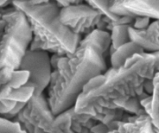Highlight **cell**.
<instances>
[{
  "instance_id": "12",
  "label": "cell",
  "mask_w": 159,
  "mask_h": 133,
  "mask_svg": "<svg viewBox=\"0 0 159 133\" xmlns=\"http://www.w3.org/2000/svg\"><path fill=\"white\" fill-rule=\"evenodd\" d=\"M152 95V108L150 118L156 131L159 133V82L155 83Z\"/></svg>"
},
{
  "instance_id": "24",
  "label": "cell",
  "mask_w": 159,
  "mask_h": 133,
  "mask_svg": "<svg viewBox=\"0 0 159 133\" xmlns=\"http://www.w3.org/2000/svg\"><path fill=\"white\" fill-rule=\"evenodd\" d=\"M66 2L68 3V5H77V4H80L83 3L84 0H66Z\"/></svg>"
},
{
  "instance_id": "21",
  "label": "cell",
  "mask_w": 159,
  "mask_h": 133,
  "mask_svg": "<svg viewBox=\"0 0 159 133\" xmlns=\"http://www.w3.org/2000/svg\"><path fill=\"white\" fill-rule=\"evenodd\" d=\"M3 13H4V12H0V35H1V33L3 32L4 28H5V26H6V21H5L4 19H3Z\"/></svg>"
},
{
  "instance_id": "5",
  "label": "cell",
  "mask_w": 159,
  "mask_h": 133,
  "mask_svg": "<svg viewBox=\"0 0 159 133\" xmlns=\"http://www.w3.org/2000/svg\"><path fill=\"white\" fill-rule=\"evenodd\" d=\"M102 15L88 3L61 7L60 20L74 34L84 37L97 29Z\"/></svg>"
},
{
  "instance_id": "18",
  "label": "cell",
  "mask_w": 159,
  "mask_h": 133,
  "mask_svg": "<svg viewBox=\"0 0 159 133\" xmlns=\"http://www.w3.org/2000/svg\"><path fill=\"white\" fill-rule=\"evenodd\" d=\"M111 130L109 129L108 126L102 121L100 123L95 124L91 128V133H108Z\"/></svg>"
},
{
  "instance_id": "23",
  "label": "cell",
  "mask_w": 159,
  "mask_h": 133,
  "mask_svg": "<svg viewBox=\"0 0 159 133\" xmlns=\"http://www.w3.org/2000/svg\"><path fill=\"white\" fill-rule=\"evenodd\" d=\"M55 3H57L58 6L60 7H66V6H68V3L66 2V0H53Z\"/></svg>"
},
{
  "instance_id": "19",
  "label": "cell",
  "mask_w": 159,
  "mask_h": 133,
  "mask_svg": "<svg viewBox=\"0 0 159 133\" xmlns=\"http://www.w3.org/2000/svg\"><path fill=\"white\" fill-rule=\"evenodd\" d=\"M154 84L153 79H146L144 83H143V89H144V92L148 94V95H151L153 93L154 91Z\"/></svg>"
},
{
  "instance_id": "14",
  "label": "cell",
  "mask_w": 159,
  "mask_h": 133,
  "mask_svg": "<svg viewBox=\"0 0 159 133\" xmlns=\"http://www.w3.org/2000/svg\"><path fill=\"white\" fill-rule=\"evenodd\" d=\"M29 77H30L29 71L19 69L13 71L11 79L7 84L11 86L12 89H18L20 87L26 85L29 83Z\"/></svg>"
},
{
  "instance_id": "22",
  "label": "cell",
  "mask_w": 159,
  "mask_h": 133,
  "mask_svg": "<svg viewBox=\"0 0 159 133\" xmlns=\"http://www.w3.org/2000/svg\"><path fill=\"white\" fill-rule=\"evenodd\" d=\"M13 0H0V8H4L10 4H12Z\"/></svg>"
},
{
  "instance_id": "11",
  "label": "cell",
  "mask_w": 159,
  "mask_h": 133,
  "mask_svg": "<svg viewBox=\"0 0 159 133\" xmlns=\"http://www.w3.org/2000/svg\"><path fill=\"white\" fill-rule=\"evenodd\" d=\"M129 28L130 25H125V24L113 25V27L110 31L111 43V46L113 49H116L120 45L131 41L130 36H129Z\"/></svg>"
},
{
  "instance_id": "20",
  "label": "cell",
  "mask_w": 159,
  "mask_h": 133,
  "mask_svg": "<svg viewBox=\"0 0 159 133\" xmlns=\"http://www.w3.org/2000/svg\"><path fill=\"white\" fill-rule=\"evenodd\" d=\"M155 59H156V72L159 73V51L153 52Z\"/></svg>"
},
{
  "instance_id": "17",
  "label": "cell",
  "mask_w": 159,
  "mask_h": 133,
  "mask_svg": "<svg viewBox=\"0 0 159 133\" xmlns=\"http://www.w3.org/2000/svg\"><path fill=\"white\" fill-rule=\"evenodd\" d=\"M151 19L146 16H135L134 21L132 24V27L134 29H138V30H143L146 29L151 23Z\"/></svg>"
},
{
  "instance_id": "2",
  "label": "cell",
  "mask_w": 159,
  "mask_h": 133,
  "mask_svg": "<svg viewBox=\"0 0 159 133\" xmlns=\"http://www.w3.org/2000/svg\"><path fill=\"white\" fill-rule=\"evenodd\" d=\"M12 6L27 17L33 32L30 50H41L60 55L76 50L81 36L74 34L60 20L61 7L54 1L34 5L29 1H12Z\"/></svg>"
},
{
  "instance_id": "16",
  "label": "cell",
  "mask_w": 159,
  "mask_h": 133,
  "mask_svg": "<svg viewBox=\"0 0 159 133\" xmlns=\"http://www.w3.org/2000/svg\"><path fill=\"white\" fill-rule=\"evenodd\" d=\"M105 75L104 74H101V75H98L95 77H93L92 79H90L89 81L86 83L83 89H82V93H88L97 89V87H99L102 84L103 82L105 81Z\"/></svg>"
},
{
  "instance_id": "4",
  "label": "cell",
  "mask_w": 159,
  "mask_h": 133,
  "mask_svg": "<svg viewBox=\"0 0 159 133\" xmlns=\"http://www.w3.org/2000/svg\"><path fill=\"white\" fill-rule=\"evenodd\" d=\"M15 118L28 133H63L54 126L56 116L43 94L34 95Z\"/></svg>"
},
{
  "instance_id": "27",
  "label": "cell",
  "mask_w": 159,
  "mask_h": 133,
  "mask_svg": "<svg viewBox=\"0 0 159 133\" xmlns=\"http://www.w3.org/2000/svg\"><path fill=\"white\" fill-rule=\"evenodd\" d=\"M13 1H20V2H26V1H31V0H13Z\"/></svg>"
},
{
  "instance_id": "13",
  "label": "cell",
  "mask_w": 159,
  "mask_h": 133,
  "mask_svg": "<svg viewBox=\"0 0 159 133\" xmlns=\"http://www.w3.org/2000/svg\"><path fill=\"white\" fill-rule=\"evenodd\" d=\"M84 1L89 5H90L92 7L98 10L102 15L110 18L111 21H116L119 19V15L113 14L110 10L111 0H84Z\"/></svg>"
},
{
  "instance_id": "10",
  "label": "cell",
  "mask_w": 159,
  "mask_h": 133,
  "mask_svg": "<svg viewBox=\"0 0 159 133\" xmlns=\"http://www.w3.org/2000/svg\"><path fill=\"white\" fill-rule=\"evenodd\" d=\"M35 87L28 83L18 89H12L7 83L0 88V100H11L14 102L27 103L34 96Z\"/></svg>"
},
{
  "instance_id": "6",
  "label": "cell",
  "mask_w": 159,
  "mask_h": 133,
  "mask_svg": "<svg viewBox=\"0 0 159 133\" xmlns=\"http://www.w3.org/2000/svg\"><path fill=\"white\" fill-rule=\"evenodd\" d=\"M20 69L29 71V83L35 87L34 95H41L49 87L53 69L51 64L49 52L41 50H30L26 52L20 63Z\"/></svg>"
},
{
  "instance_id": "7",
  "label": "cell",
  "mask_w": 159,
  "mask_h": 133,
  "mask_svg": "<svg viewBox=\"0 0 159 133\" xmlns=\"http://www.w3.org/2000/svg\"><path fill=\"white\" fill-rule=\"evenodd\" d=\"M130 40L134 42L147 52L159 51V20H154L148 28L143 30L129 28Z\"/></svg>"
},
{
  "instance_id": "9",
  "label": "cell",
  "mask_w": 159,
  "mask_h": 133,
  "mask_svg": "<svg viewBox=\"0 0 159 133\" xmlns=\"http://www.w3.org/2000/svg\"><path fill=\"white\" fill-rule=\"evenodd\" d=\"M111 48L112 49V51L111 50V64L113 69L121 68L133 55L145 52L142 47L132 41L125 43L116 49H113L111 46Z\"/></svg>"
},
{
  "instance_id": "15",
  "label": "cell",
  "mask_w": 159,
  "mask_h": 133,
  "mask_svg": "<svg viewBox=\"0 0 159 133\" xmlns=\"http://www.w3.org/2000/svg\"><path fill=\"white\" fill-rule=\"evenodd\" d=\"M0 133H28L18 121L0 116Z\"/></svg>"
},
{
  "instance_id": "1",
  "label": "cell",
  "mask_w": 159,
  "mask_h": 133,
  "mask_svg": "<svg viewBox=\"0 0 159 133\" xmlns=\"http://www.w3.org/2000/svg\"><path fill=\"white\" fill-rule=\"evenodd\" d=\"M111 44L110 32L97 29L81 38L73 53L60 57L48 91L55 116L74 107L86 83L107 70L103 54Z\"/></svg>"
},
{
  "instance_id": "3",
  "label": "cell",
  "mask_w": 159,
  "mask_h": 133,
  "mask_svg": "<svg viewBox=\"0 0 159 133\" xmlns=\"http://www.w3.org/2000/svg\"><path fill=\"white\" fill-rule=\"evenodd\" d=\"M6 26L0 35V70L19 69L33 39V32L27 17L12 7L3 13Z\"/></svg>"
},
{
  "instance_id": "28",
  "label": "cell",
  "mask_w": 159,
  "mask_h": 133,
  "mask_svg": "<svg viewBox=\"0 0 159 133\" xmlns=\"http://www.w3.org/2000/svg\"><path fill=\"white\" fill-rule=\"evenodd\" d=\"M3 85H4V84H3V83H2V81H1V79H0V88L3 86Z\"/></svg>"
},
{
  "instance_id": "25",
  "label": "cell",
  "mask_w": 159,
  "mask_h": 133,
  "mask_svg": "<svg viewBox=\"0 0 159 133\" xmlns=\"http://www.w3.org/2000/svg\"><path fill=\"white\" fill-rule=\"evenodd\" d=\"M51 0H31V1H29L30 3H32V4H34V5H37V4H43V3H48V2H50Z\"/></svg>"
},
{
  "instance_id": "8",
  "label": "cell",
  "mask_w": 159,
  "mask_h": 133,
  "mask_svg": "<svg viewBox=\"0 0 159 133\" xmlns=\"http://www.w3.org/2000/svg\"><path fill=\"white\" fill-rule=\"evenodd\" d=\"M122 7L129 15L159 20V0H125Z\"/></svg>"
},
{
  "instance_id": "26",
  "label": "cell",
  "mask_w": 159,
  "mask_h": 133,
  "mask_svg": "<svg viewBox=\"0 0 159 133\" xmlns=\"http://www.w3.org/2000/svg\"><path fill=\"white\" fill-rule=\"evenodd\" d=\"M153 81H154V83L159 82V73H157V74L155 75V76H154V78H153Z\"/></svg>"
}]
</instances>
